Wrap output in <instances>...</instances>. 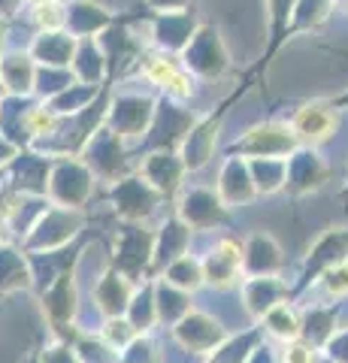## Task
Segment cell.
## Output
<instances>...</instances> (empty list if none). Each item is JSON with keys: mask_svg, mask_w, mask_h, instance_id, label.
Returning <instances> with one entry per match:
<instances>
[{"mask_svg": "<svg viewBox=\"0 0 348 363\" xmlns=\"http://www.w3.org/2000/svg\"><path fill=\"white\" fill-rule=\"evenodd\" d=\"M306 348H294V354H291V363H306V354H303Z\"/></svg>", "mask_w": 348, "mask_h": 363, "instance_id": "cell-5", "label": "cell"}, {"mask_svg": "<svg viewBox=\"0 0 348 363\" xmlns=\"http://www.w3.org/2000/svg\"><path fill=\"white\" fill-rule=\"evenodd\" d=\"M149 76H152L158 85L173 88L176 94H188L185 76H179V73H176V67H173L170 61H152V64H149Z\"/></svg>", "mask_w": 348, "mask_h": 363, "instance_id": "cell-2", "label": "cell"}, {"mask_svg": "<svg viewBox=\"0 0 348 363\" xmlns=\"http://www.w3.org/2000/svg\"><path fill=\"white\" fill-rule=\"evenodd\" d=\"M333 128H336V116H333L327 106H321V104L303 106L297 112V118H294V130L303 136V140H309V143L330 140Z\"/></svg>", "mask_w": 348, "mask_h": 363, "instance_id": "cell-1", "label": "cell"}, {"mask_svg": "<svg viewBox=\"0 0 348 363\" xmlns=\"http://www.w3.org/2000/svg\"><path fill=\"white\" fill-rule=\"evenodd\" d=\"M269 324H273V330L279 336H297V318L288 309H276V315L269 318Z\"/></svg>", "mask_w": 348, "mask_h": 363, "instance_id": "cell-3", "label": "cell"}, {"mask_svg": "<svg viewBox=\"0 0 348 363\" xmlns=\"http://www.w3.org/2000/svg\"><path fill=\"white\" fill-rule=\"evenodd\" d=\"M330 291L333 294H348V267H339L330 276Z\"/></svg>", "mask_w": 348, "mask_h": 363, "instance_id": "cell-4", "label": "cell"}]
</instances>
